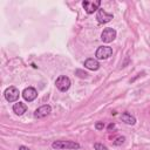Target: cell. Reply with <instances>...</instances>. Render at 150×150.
<instances>
[{
  "label": "cell",
  "instance_id": "cell-1",
  "mask_svg": "<svg viewBox=\"0 0 150 150\" xmlns=\"http://www.w3.org/2000/svg\"><path fill=\"white\" fill-rule=\"evenodd\" d=\"M53 149H57V150H64V149H79L80 144L73 141H55L52 143Z\"/></svg>",
  "mask_w": 150,
  "mask_h": 150
},
{
  "label": "cell",
  "instance_id": "cell-2",
  "mask_svg": "<svg viewBox=\"0 0 150 150\" xmlns=\"http://www.w3.org/2000/svg\"><path fill=\"white\" fill-rule=\"evenodd\" d=\"M70 84H71V82H70L69 77H67L64 75L59 76L55 81V86L60 91H67L70 88Z\"/></svg>",
  "mask_w": 150,
  "mask_h": 150
},
{
  "label": "cell",
  "instance_id": "cell-3",
  "mask_svg": "<svg viewBox=\"0 0 150 150\" xmlns=\"http://www.w3.org/2000/svg\"><path fill=\"white\" fill-rule=\"evenodd\" d=\"M111 55H112V48L111 47H108V46H101V47H98L97 50H96V53H95V56L98 60L109 59Z\"/></svg>",
  "mask_w": 150,
  "mask_h": 150
},
{
  "label": "cell",
  "instance_id": "cell-4",
  "mask_svg": "<svg viewBox=\"0 0 150 150\" xmlns=\"http://www.w3.org/2000/svg\"><path fill=\"white\" fill-rule=\"evenodd\" d=\"M5 98L8 101V102H15L18 98H19V95H20V93H19V89L16 88V87H14V86H11V87H8L6 90H5Z\"/></svg>",
  "mask_w": 150,
  "mask_h": 150
},
{
  "label": "cell",
  "instance_id": "cell-5",
  "mask_svg": "<svg viewBox=\"0 0 150 150\" xmlns=\"http://www.w3.org/2000/svg\"><path fill=\"white\" fill-rule=\"evenodd\" d=\"M100 5H101V1L100 0H95V1H88V0H84L82 2V6L84 8V11L88 13V14H93L95 11H98L100 8Z\"/></svg>",
  "mask_w": 150,
  "mask_h": 150
},
{
  "label": "cell",
  "instance_id": "cell-6",
  "mask_svg": "<svg viewBox=\"0 0 150 150\" xmlns=\"http://www.w3.org/2000/svg\"><path fill=\"white\" fill-rule=\"evenodd\" d=\"M116 38V30L111 27H108V28H104L102 34H101V40L105 43H109L111 41H114Z\"/></svg>",
  "mask_w": 150,
  "mask_h": 150
},
{
  "label": "cell",
  "instance_id": "cell-7",
  "mask_svg": "<svg viewBox=\"0 0 150 150\" xmlns=\"http://www.w3.org/2000/svg\"><path fill=\"white\" fill-rule=\"evenodd\" d=\"M22 96H23V98H25L26 101L32 102V101H34V100L38 97V91H36L35 88L28 87V88H26V89L22 91Z\"/></svg>",
  "mask_w": 150,
  "mask_h": 150
},
{
  "label": "cell",
  "instance_id": "cell-8",
  "mask_svg": "<svg viewBox=\"0 0 150 150\" xmlns=\"http://www.w3.org/2000/svg\"><path fill=\"white\" fill-rule=\"evenodd\" d=\"M50 111H52V107L48 105V104H45V105H41L40 108H38V109L35 110L34 116H35L36 118H43V117H46L47 115H49Z\"/></svg>",
  "mask_w": 150,
  "mask_h": 150
},
{
  "label": "cell",
  "instance_id": "cell-9",
  "mask_svg": "<svg viewBox=\"0 0 150 150\" xmlns=\"http://www.w3.org/2000/svg\"><path fill=\"white\" fill-rule=\"evenodd\" d=\"M112 18H114L112 14H108V13H107L104 9H102V8H100V9L97 11L96 19H97V21H98L100 23H107V22H109Z\"/></svg>",
  "mask_w": 150,
  "mask_h": 150
},
{
  "label": "cell",
  "instance_id": "cell-10",
  "mask_svg": "<svg viewBox=\"0 0 150 150\" xmlns=\"http://www.w3.org/2000/svg\"><path fill=\"white\" fill-rule=\"evenodd\" d=\"M84 67L90 69V70H97L100 68V63L96 59H93V57H89L84 61Z\"/></svg>",
  "mask_w": 150,
  "mask_h": 150
},
{
  "label": "cell",
  "instance_id": "cell-11",
  "mask_svg": "<svg viewBox=\"0 0 150 150\" xmlns=\"http://www.w3.org/2000/svg\"><path fill=\"white\" fill-rule=\"evenodd\" d=\"M26 110H27V105L25 103H22V102H18V103H15L13 105V111L19 116L22 115L23 112H26Z\"/></svg>",
  "mask_w": 150,
  "mask_h": 150
},
{
  "label": "cell",
  "instance_id": "cell-12",
  "mask_svg": "<svg viewBox=\"0 0 150 150\" xmlns=\"http://www.w3.org/2000/svg\"><path fill=\"white\" fill-rule=\"evenodd\" d=\"M121 120H122L125 124H129V125H134V124L136 123V118H135L131 114H129V112H123V114L121 115Z\"/></svg>",
  "mask_w": 150,
  "mask_h": 150
},
{
  "label": "cell",
  "instance_id": "cell-13",
  "mask_svg": "<svg viewBox=\"0 0 150 150\" xmlns=\"http://www.w3.org/2000/svg\"><path fill=\"white\" fill-rule=\"evenodd\" d=\"M75 75H77V76L81 77V79H87V77H88V73H86V71H83V70H81V69H76V70H75Z\"/></svg>",
  "mask_w": 150,
  "mask_h": 150
},
{
  "label": "cell",
  "instance_id": "cell-14",
  "mask_svg": "<svg viewBox=\"0 0 150 150\" xmlns=\"http://www.w3.org/2000/svg\"><path fill=\"white\" fill-rule=\"evenodd\" d=\"M124 141H125V137L124 136H118L115 141H114V145H122L123 143H124Z\"/></svg>",
  "mask_w": 150,
  "mask_h": 150
},
{
  "label": "cell",
  "instance_id": "cell-15",
  "mask_svg": "<svg viewBox=\"0 0 150 150\" xmlns=\"http://www.w3.org/2000/svg\"><path fill=\"white\" fill-rule=\"evenodd\" d=\"M94 148H95V150H108V148L105 145H103L102 143H95Z\"/></svg>",
  "mask_w": 150,
  "mask_h": 150
},
{
  "label": "cell",
  "instance_id": "cell-16",
  "mask_svg": "<svg viewBox=\"0 0 150 150\" xmlns=\"http://www.w3.org/2000/svg\"><path fill=\"white\" fill-rule=\"evenodd\" d=\"M95 128H96L97 130H103V128H104V123H103V122H96Z\"/></svg>",
  "mask_w": 150,
  "mask_h": 150
},
{
  "label": "cell",
  "instance_id": "cell-17",
  "mask_svg": "<svg viewBox=\"0 0 150 150\" xmlns=\"http://www.w3.org/2000/svg\"><path fill=\"white\" fill-rule=\"evenodd\" d=\"M114 128H115V124H114V123H110V124L108 125V130H109V131H110V130H112Z\"/></svg>",
  "mask_w": 150,
  "mask_h": 150
},
{
  "label": "cell",
  "instance_id": "cell-18",
  "mask_svg": "<svg viewBox=\"0 0 150 150\" xmlns=\"http://www.w3.org/2000/svg\"><path fill=\"white\" fill-rule=\"evenodd\" d=\"M19 150H30V149L27 148V146H25V145H21V146H19Z\"/></svg>",
  "mask_w": 150,
  "mask_h": 150
}]
</instances>
